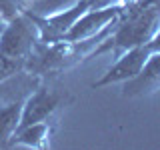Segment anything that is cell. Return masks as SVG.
<instances>
[{"label": "cell", "mask_w": 160, "mask_h": 150, "mask_svg": "<svg viewBox=\"0 0 160 150\" xmlns=\"http://www.w3.org/2000/svg\"><path fill=\"white\" fill-rule=\"evenodd\" d=\"M160 28V0H138L136 4L124 8L116 18L112 34L90 52V58H96L104 52H112L114 58L126 52L128 48L142 46L156 34Z\"/></svg>", "instance_id": "obj_1"}, {"label": "cell", "mask_w": 160, "mask_h": 150, "mask_svg": "<svg viewBox=\"0 0 160 150\" xmlns=\"http://www.w3.org/2000/svg\"><path fill=\"white\" fill-rule=\"evenodd\" d=\"M114 22H110L102 32L96 36L78 40V42H70V40H58V42H38L28 54L26 62H24V72L30 76H54L60 74L62 70L72 68L74 64H80L82 60L90 56L94 48L98 46L102 40H106L114 30Z\"/></svg>", "instance_id": "obj_2"}, {"label": "cell", "mask_w": 160, "mask_h": 150, "mask_svg": "<svg viewBox=\"0 0 160 150\" xmlns=\"http://www.w3.org/2000/svg\"><path fill=\"white\" fill-rule=\"evenodd\" d=\"M40 42V32L36 22L30 16V10H22L14 18L6 20V26L0 32V52L10 58L26 62L32 48Z\"/></svg>", "instance_id": "obj_3"}, {"label": "cell", "mask_w": 160, "mask_h": 150, "mask_svg": "<svg viewBox=\"0 0 160 150\" xmlns=\"http://www.w3.org/2000/svg\"><path fill=\"white\" fill-rule=\"evenodd\" d=\"M88 8H92L90 0H76L70 8L60 10L56 14H50V16H42L30 10V16L36 22L38 32H40V42H58L64 40V36L68 34V30L74 26V22L86 12Z\"/></svg>", "instance_id": "obj_4"}, {"label": "cell", "mask_w": 160, "mask_h": 150, "mask_svg": "<svg viewBox=\"0 0 160 150\" xmlns=\"http://www.w3.org/2000/svg\"><path fill=\"white\" fill-rule=\"evenodd\" d=\"M70 98L66 92H54L44 86H38L30 96L22 102V112H20V122L16 128L28 126L34 122H44L50 120L52 114L56 112L60 106H64L66 102H70Z\"/></svg>", "instance_id": "obj_5"}, {"label": "cell", "mask_w": 160, "mask_h": 150, "mask_svg": "<svg viewBox=\"0 0 160 150\" xmlns=\"http://www.w3.org/2000/svg\"><path fill=\"white\" fill-rule=\"evenodd\" d=\"M148 56H150V52H148L146 44L128 48L126 52H122L120 56H116V62L106 70V74H102V76L92 84V88H104V86H110V84H118V82L124 84V82H128V80H132L140 70H142Z\"/></svg>", "instance_id": "obj_6"}, {"label": "cell", "mask_w": 160, "mask_h": 150, "mask_svg": "<svg viewBox=\"0 0 160 150\" xmlns=\"http://www.w3.org/2000/svg\"><path fill=\"white\" fill-rule=\"evenodd\" d=\"M122 10H124V6H120V4H110V6H102V8H88L74 22V26L68 30L64 40L78 42V40H86V38L96 36L98 32H102L110 22H114L122 14Z\"/></svg>", "instance_id": "obj_7"}, {"label": "cell", "mask_w": 160, "mask_h": 150, "mask_svg": "<svg viewBox=\"0 0 160 150\" xmlns=\"http://www.w3.org/2000/svg\"><path fill=\"white\" fill-rule=\"evenodd\" d=\"M160 88V52H152L146 58L142 70L132 80L124 82V96H144V94L156 92Z\"/></svg>", "instance_id": "obj_8"}, {"label": "cell", "mask_w": 160, "mask_h": 150, "mask_svg": "<svg viewBox=\"0 0 160 150\" xmlns=\"http://www.w3.org/2000/svg\"><path fill=\"white\" fill-rule=\"evenodd\" d=\"M54 126L50 120L34 122L28 126L16 128L8 140V146H26V148H48Z\"/></svg>", "instance_id": "obj_9"}, {"label": "cell", "mask_w": 160, "mask_h": 150, "mask_svg": "<svg viewBox=\"0 0 160 150\" xmlns=\"http://www.w3.org/2000/svg\"><path fill=\"white\" fill-rule=\"evenodd\" d=\"M20 112H22V102L0 104V146L2 148L8 146V140L18 126Z\"/></svg>", "instance_id": "obj_10"}, {"label": "cell", "mask_w": 160, "mask_h": 150, "mask_svg": "<svg viewBox=\"0 0 160 150\" xmlns=\"http://www.w3.org/2000/svg\"><path fill=\"white\" fill-rule=\"evenodd\" d=\"M22 72H24V60L10 58L0 52V84L6 82L8 78L16 76V74H22Z\"/></svg>", "instance_id": "obj_11"}, {"label": "cell", "mask_w": 160, "mask_h": 150, "mask_svg": "<svg viewBox=\"0 0 160 150\" xmlns=\"http://www.w3.org/2000/svg\"><path fill=\"white\" fill-rule=\"evenodd\" d=\"M138 0H90L92 8H102V6H110V4H120V6L128 8L132 4H136Z\"/></svg>", "instance_id": "obj_12"}, {"label": "cell", "mask_w": 160, "mask_h": 150, "mask_svg": "<svg viewBox=\"0 0 160 150\" xmlns=\"http://www.w3.org/2000/svg\"><path fill=\"white\" fill-rule=\"evenodd\" d=\"M146 48H148L150 54H152V52H160V28L156 30V34L146 42Z\"/></svg>", "instance_id": "obj_13"}, {"label": "cell", "mask_w": 160, "mask_h": 150, "mask_svg": "<svg viewBox=\"0 0 160 150\" xmlns=\"http://www.w3.org/2000/svg\"><path fill=\"white\" fill-rule=\"evenodd\" d=\"M4 26H6V20H4L2 16H0V32H2V30H4Z\"/></svg>", "instance_id": "obj_14"}]
</instances>
